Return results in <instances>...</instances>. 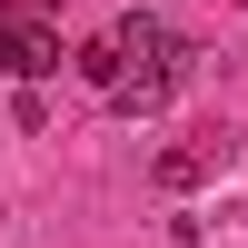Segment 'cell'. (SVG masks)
I'll return each mask as SVG.
<instances>
[{
    "instance_id": "cell-1",
    "label": "cell",
    "mask_w": 248,
    "mask_h": 248,
    "mask_svg": "<svg viewBox=\"0 0 248 248\" xmlns=\"http://www.w3.org/2000/svg\"><path fill=\"white\" fill-rule=\"evenodd\" d=\"M119 50L139 60L129 79H159V90H179V79H189V60H199L189 40H179L169 20H149V10H129V20H119Z\"/></svg>"
},
{
    "instance_id": "cell-2",
    "label": "cell",
    "mask_w": 248,
    "mask_h": 248,
    "mask_svg": "<svg viewBox=\"0 0 248 248\" xmlns=\"http://www.w3.org/2000/svg\"><path fill=\"white\" fill-rule=\"evenodd\" d=\"M50 70H60V40L10 10V20H0V79H50Z\"/></svg>"
},
{
    "instance_id": "cell-3",
    "label": "cell",
    "mask_w": 248,
    "mask_h": 248,
    "mask_svg": "<svg viewBox=\"0 0 248 248\" xmlns=\"http://www.w3.org/2000/svg\"><path fill=\"white\" fill-rule=\"evenodd\" d=\"M218 159H229V139H179V149H159V159H149V179H159V189H199Z\"/></svg>"
},
{
    "instance_id": "cell-4",
    "label": "cell",
    "mask_w": 248,
    "mask_h": 248,
    "mask_svg": "<svg viewBox=\"0 0 248 248\" xmlns=\"http://www.w3.org/2000/svg\"><path fill=\"white\" fill-rule=\"evenodd\" d=\"M79 79H90L99 99H109L119 79H129V50H119V30H109V40H79Z\"/></svg>"
}]
</instances>
